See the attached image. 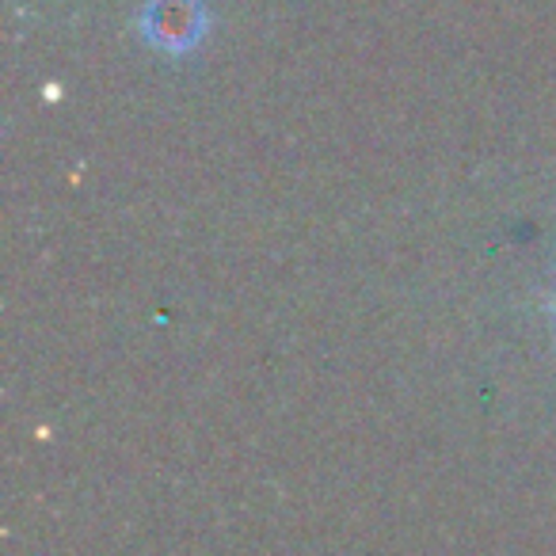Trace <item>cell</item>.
I'll use <instances>...</instances> for the list:
<instances>
[{"label":"cell","instance_id":"1","mask_svg":"<svg viewBox=\"0 0 556 556\" xmlns=\"http://www.w3.org/2000/svg\"><path fill=\"white\" fill-rule=\"evenodd\" d=\"M206 4L202 0H146L138 16V31L146 47L168 58H187L206 39Z\"/></svg>","mask_w":556,"mask_h":556},{"label":"cell","instance_id":"2","mask_svg":"<svg viewBox=\"0 0 556 556\" xmlns=\"http://www.w3.org/2000/svg\"><path fill=\"white\" fill-rule=\"evenodd\" d=\"M548 317H553V325H556V298L548 302Z\"/></svg>","mask_w":556,"mask_h":556}]
</instances>
